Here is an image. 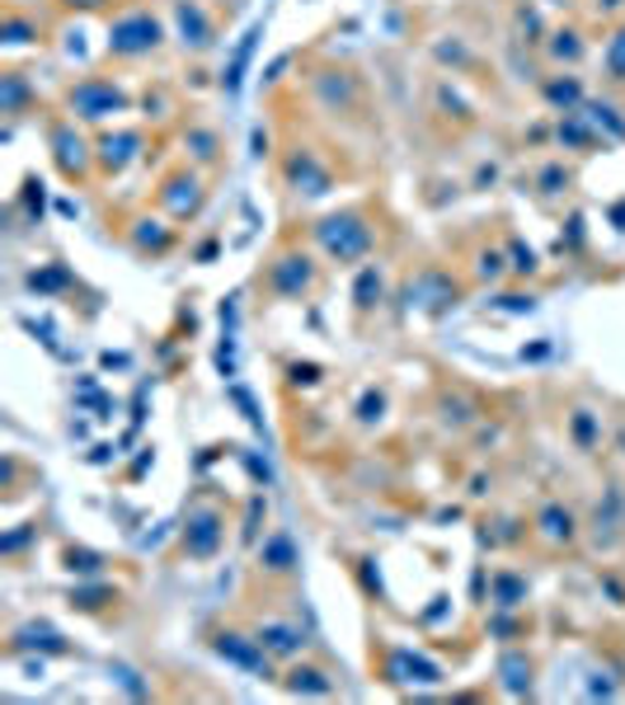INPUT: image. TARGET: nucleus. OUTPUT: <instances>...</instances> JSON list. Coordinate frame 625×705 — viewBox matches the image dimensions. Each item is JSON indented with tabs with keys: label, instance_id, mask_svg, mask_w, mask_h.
I'll use <instances>...</instances> for the list:
<instances>
[{
	"label": "nucleus",
	"instance_id": "nucleus-35",
	"mask_svg": "<svg viewBox=\"0 0 625 705\" xmlns=\"http://www.w3.org/2000/svg\"><path fill=\"white\" fill-rule=\"evenodd\" d=\"M621 452H625V433H621Z\"/></svg>",
	"mask_w": 625,
	"mask_h": 705
},
{
	"label": "nucleus",
	"instance_id": "nucleus-14",
	"mask_svg": "<svg viewBox=\"0 0 625 705\" xmlns=\"http://www.w3.org/2000/svg\"><path fill=\"white\" fill-rule=\"evenodd\" d=\"M254 640H259L264 650H268V658H291V654L306 650V640H301L297 625H283V621L259 625V631H254Z\"/></svg>",
	"mask_w": 625,
	"mask_h": 705
},
{
	"label": "nucleus",
	"instance_id": "nucleus-17",
	"mask_svg": "<svg viewBox=\"0 0 625 705\" xmlns=\"http://www.w3.org/2000/svg\"><path fill=\"white\" fill-rule=\"evenodd\" d=\"M291 564H297L291 537H287V532H273V537L264 541V551H259V570H268V574H287Z\"/></svg>",
	"mask_w": 625,
	"mask_h": 705
},
{
	"label": "nucleus",
	"instance_id": "nucleus-1",
	"mask_svg": "<svg viewBox=\"0 0 625 705\" xmlns=\"http://www.w3.org/2000/svg\"><path fill=\"white\" fill-rule=\"evenodd\" d=\"M316 245L325 249V259L358 264L377 249V231H372V222H367L362 207H339V212H329V217L316 222Z\"/></svg>",
	"mask_w": 625,
	"mask_h": 705
},
{
	"label": "nucleus",
	"instance_id": "nucleus-18",
	"mask_svg": "<svg viewBox=\"0 0 625 705\" xmlns=\"http://www.w3.org/2000/svg\"><path fill=\"white\" fill-rule=\"evenodd\" d=\"M499 673H503V687L513 692V696L532 692V658H526V654H503Z\"/></svg>",
	"mask_w": 625,
	"mask_h": 705
},
{
	"label": "nucleus",
	"instance_id": "nucleus-3",
	"mask_svg": "<svg viewBox=\"0 0 625 705\" xmlns=\"http://www.w3.org/2000/svg\"><path fill=\"white\" fill-rule=\"evenodd\" d=\"M127 90L113 85L109 75H85V81H75L66 90V109L71 117H81V123H109V117L127 113Z\"/></svg>",
	"mask_w": 625,
	"mask_h": 705
},
{
	"label": "nucleus",
	"instance_id": "nucleus-19",
	"mask_svg": "<svg viewBox=\"0 0 625 705\" xmlns=\"http://www.w3.org/2000/svg\"><path fill=\"white\" fill-rule=\"evenodd\" d=\"M545 52H551V62H578L583 52H588V43H583V33L578 29H555L551 33V43H545Z\"/></svg>",
	"mask_w": 625,
	"mask_h": 705
},
{
	"label": "nucleus",
	"instance_id": "nucleus-31",
	"mask_svg": "<svg viewBox=\"0 0 625 705\" xmlns=\"http://www.w3.org/2000/svg\"><path fill=\"white\" fill-rule=\"evenodd\" d=\"M513 273H536V254L522 249V245H513Z\"/></svg>",
	"mask_w": 625,
	"mask_h": 705
},
{
	"label": "nucleus",
	"instance_id": "nucleus-32",
	"mask_svg": "<svg viewBox=\"0 0 625 705\" xmlns=\"http://www.w3.org/2000/svg\"><path fill=\"white\" fill-rule=\"evenodd\" d=\"M381 405H386L381 396H367V400H362V423H372V419H381Z\"/></svg>",
	"mask_w": 625,
	"mask_h": 705
},
{
	"label": "nucleus",
	"instance_id": "nucleus-15",
	"mask_svg": "<svg viewBox=\"0 0 625 705\" xmlns=\"http://www.w3.org/2000/svg\"><path fill=\"white\" fill-rule=\"evenodd\" d=\"M541 94H545V104H551V109H560V113H574V109H583V104H588V100H583L578 75H551V81L541 85Z\"/></svg>",
	"mask_w": 625,
	"mask_h": 705
},
{
	"label": "nucleus",
	"instance_id": "nucleus-24",
	"mask_svg": "<svg viewBox=\"0 0 625 705\" xmlns=\"http://www.w3.org/2000/svg\"><path fill=\"white\" fill-rule=\"evenodd\" d=\"M536 184H541V198H560V193H570V170H564L560 161H551L536 174Z\"/></svg>",
	"mask_w": 625,
	"mask_h": 705
},
{
	"label": "nucleus",
	"instance_id": "nucleus-13",
	"mask_svg": "<svg viewBox=\"0 0 625 705\" xmlns=\"http://www.w3.org/2000/svg\"><path fill=\"white\" fill-rule=\"evenodd\" d=\"M536 527H541V537L551 541V545H570V541L578 537V518H574V508H564V503H555V499L541 508Z\"/></svg>",
	"mask_w": 625,
	"mask_h": 705
},
{
	"label": "nucleus",
	"instance_id": "nucleus-4",
	"mask_svg": "<svg viewBox=\"0 0 625 705\" xmlns=\"http://www.w3.org/2000/svg\"><path fill=\"white\" fill-rule=\"evenodd\" d=\"M259 287L268 292V297H278V302H301L306 292L316 287V259H310L306 249H283L278 259L264 268Z\"/></svg>",
	"mask_w": 625,
	"mask_h": 705
},
{
	"label": "nucleus",
	"instance_id": "nucleus-34",
	"mask_svg": "<svg viewBox=\"0 0 625 705\" xmlns=\"http://www.w3.org/2000/svg\"><path fill=\"white\" fill-rule=\"evenodd\" d=\"M621 6H625V0H593L597 14H612V10H621Z\"/></svg>",
	"mask_w": 625,
	"mask_h": 705
},
{
	"label": "nucleus",
	"instance_id": "nucleus-8",
	"mask_svg": "<svg viewBox=\"0 0 625 705\" xmlns=\"http://www.w3.org/2000/svg\"><path fill=\"white\" fill-rule=\"evenodd\" d=\"M222 541H226V518L207 503L193 508L188 522H184V555L188 560H212L222 551Z\"/></svg>",
	"mask_w": 625,
	"mask_h": 705
},
{
	"label": "nucleus",
	"instance_id": "nucleus-26",
	"mask_svg": "<svg viewBox=\"0 0 625 705\" xmlns=\"http://www.w3.org/2000/svg\"><path fill=\"white\" fill-rule=\"evenodd\" d=\"M188 151L198 155V161H217V151H222L217 132H207V127H193V132H188Z\"/></svg>",
	"mask_w": 625,
	"mask_h": 705
},
{
	"label": "nucleus",
	"instance_id": "nucleus-33",
	"mask_svg": "<svg viewBox=\"0 0 625 705\" xmlns=\"http://www.w3.org/2000/svg\"><path fill=\"white\" fill-rule=\"evenodd\" d=\"M62 10H100V6H109V0H57Z\"/></svg>",
	"mask_w": 625,
	"mask_h": 705
},
{
	"label": "nucleus",
	"instance_id": "nucleus-25",
	"mask_svg": "<svg viewBox=\"0 0 625 705\" xmlns=\"http://www.w3.org/2000/svg\"><path fill=\"white\" fill-rule=\"evenodd\" d=\"M583 109H588V123H593V127H607L612 136H625V117H616L612 104H597V100H593V104H583Z\"/></svg>",
	"mask_w": 625,
	"mask_h": 705
},
{
	"label": "nucleus",
	"instance_id": "nucleus-23",
	"mask_svg": "<svg viewBox=\"0 0 625 705\" xmlns=\"http://www.w3.org/2000/svg\"><path fill=\"white\" fill-rule=\"evenodd\" d=\"M560 142H570V146H578V151H593V146H597V136H593V127L583 123L578 113H564V123H560Z\"/></svg>",
	"mask_w": 625,
	"mask_h": 705
},
{
	"label": "nucleus",
	"instance_id": "nucleus-29",
	"mask_svg": "<svg viewBox=\"0 0 625 705\" xmlns=\"http://www.w3.org/2000/svg\"><path fill=\"white\" fill-rule=\"evenodd\" d=\"M480 278H490V283L503 278V254H499V249H484V254H480Z\"/></svg>",
	"mask_w": 625,
	"mask_h": 705
},
{
	"label": "nucleus",
	"instance_id": "nucleus-12",
	"mask_svg": "<svg viewBox=\"0 0 625 705\" xmlns=\"http://www.w3.org/2000/svg\"><path fill=\"white\" fill-rule=\"evenodd\" d=\"M212 650H217L222 658H230V663H240V668H249V673H268V650L259 640H249V635L222 631L217 640H212Z\"/></svg>",
	"mask_w": 625,
	"mask_h": 705
},
{
	"label": "nucleus",
	"instance_id": "nucleus-6",
	"mask_svg": "<svg viewBox=\"0 0 625 705\" xmlns=\"http://www.w3.org/2000/svg\"><path fill=\"white\" fill-rule=\"evenodd\" d=\"M283 180L291 193H301V198H325V193L335 188V174L320 165V155L310 146H291L283 155Z\"/></svg>",
	"mask_w": 625,
	"mask_h": 705
},
{
	"label": "nucleus",
	"instance_id": "nucleus-7",
	"mask_svg": "<svg viewBox=\"0 0 625 705\" xmlns=\"http://www.w3.org/2000/svg\"><path fill=\"white\" fill-rule=\"evenodd\" d=\"M155 198H161V207L170 212L174 222H188V217H198V212H203L207 188H203L198 174L184 165V170H170V174H165V180H161V193H155Z\"/></svg>",
	"mask_w": 625,
	"mask_h": 705
},
{
	"label": "nucleus",
	"instance_id": "nucleus-30",
	"mask_svg": "<svg viewBox=\"0 0 625 705\" xmlns=\"http://www.w3.org/2000/svg\"><path fill=\"white\" fill-rule=\"evenodd\" d=\"M66 560H71L66 570H81V574H94V570H100V555H90V551H71Z\"/></svg>",
	"mask_w": 625,
	"mask_h": 705
},
{
	"label": "nucleus",
	"instance_id": "nucleus-5",
	"mask_svg": "<svg viewBox=\"0 0 625 705\" xmlns=\"http://www.w3.org/2000/svg\"><path fill=\"white\" fill-rule=\"evenodd\" d=\"M48 146H52V165L62 170L66 184H85L90 170L100 165L94 161V146L75 132V117H57V123L48 127Z\"/></svg>",
	"mask_w": 625,
	"mask_h": 705
},
{
	"label": "nucleus",
	"instance_id": "nucleus-27",
	"mask_svg": "<svg viewBox=\"0 0 625 705\" xmlns=\"http://www.w3.org/2000/svg\"><path fill=\"white\" fill-rule=\"evenodd\" d=\"M607 71H612V81L625 85V24L612 33V43H607Z\"/></svg>",
	"mask_w": 625,
	"mask_h": 705
},
{
	"label": "nucleus",
	"instance_id": "nucleus-11",
	"mask_svg": "<svg viewBox=\"0 0 625 705\" xmlns=\"http://www.w3.org/2000/svg\"><path fill=\"white\" fill-rule=\"evenodd\" d=\"M316 90H320V100H325V109L329 113H354V109H362V81L354 71H320L316 75Z\"/></svg>",
	"mask_w": 625,
	"mask_h": 705
},
{
	"label": "nucleus",
	"instance_id": "nucleus-22",
	"mask_svg": "<svg viewBox=\"0 0 625 705\" xmlns=\"http://www.w3.org/2000/svg\"><path fill=\"white\" fill-rule=\"evenodd\" d=\"M570 438L583 447V452H593V447H597V415H593V409H574V415H570Z\"/></svg>",
	"mask_w": 625,
	"mask_h": 705
},
{
	"label": "nucleus",
	"instance_id": "nucleus-2",
	"mask_svg": "<svg viewBox=\"0 0 625 705\" xmlns=\"http://www.w3.org/2000/svg\"><path fill=\"white\" fill-rule=\"evenodd\" d=\"M104 48H109V57H119V62H136V57L161 52V48H165V24H161V14H151L146 6L113 14L109 43H104Z\"/></svg>",
	"mask_w": 625,
	"mask_h": 705
},
{
	"label": "nucleus",
	"instance_id": "nucleus-9",
	"mask_svg": "<svg viewBox=\"0 0 625 705\" xmlns=\"http://www.w3.org/2000/svg\"><path fill=\"white\" fill-rule=\"evenodd\" d=\"M142 146H146V136L136 132V127H119V132H104L100 142H94V161H100V174H123L136 155H142Z\"/></svg>",
	"mask_w": 625,
	"mask_h": 705
},
{
	"label": "nucleus",
	"instance_id": "nucleus-21",
	"mask_svg": "<svg viewBox=\"0 0 625 705\" xmlns=\"http://www.w3.org/2000/svg\"><path fill=\"white\" fill-rule=\"evenodd\" d=\"M381 292H386L381 268H362V273H358V287H354V306H358V316H367L372 306H381Z\"/></svg>",
	"mask_w": 625,
	"mask_h": 705
},
{
	"label": "nucleus",
	"instance_id": "nucleus-16",
	"mask_svg": "<svg viewBox=\"0 0 625 705\" xmlns=\"http://www.w3.org/2000/svg\"><path fill=\"white\" fill-rule=\"evenodd\" d=\"M132 245L142 254H165L174 245V231L155 217H142V222H132Z\"/></svg>",
	"mask_w": 625,
	"mask_h": 705
},
{
	"label": "nucleus",
	"instance_id": "nucleus-28",
	"mask_svg": "<svg viewBox=\"0 0 625 705\" xmlns=\"http://www.w3.org/2000/svg\"><path fill=\"white\" fill-rule=\"evenodd\" d=\"M494 588H499V606H518L526 597V583L513 574H494Z\"/></svg>",
	"mask_w": 625,
	"mask_h": 705
},
{
	"label": "nucleus",
	"instance_id": "nucleus-10",
	"mask_svg": "<svg viewBox=\"0 0 625 705\" xmlns=\"http://www.w3.org/2000/svg\"><path fill=\"white\" fill-rule=\"evenodd\" d=\"M170 14H174V29H180L184 52H207L212 43H217V24L207 19V10L198 6V0H174Z\"/></svg>",
	"mask_w": 625,
	"mask_h": 705
},
{
	"label": "nucleus",
	"instance_id": "nucleus-20",
	"mask_svg": "<svg viewBox=\"0 0 625 705\" xmlns=\"http://www.w3.org/2000/svg\"><path fill=\"white\" fill-rule=\"evenodd\" d=\"M287 692H297V696H329V692H335V682H329L320 668H291L287 673Z\"/></svg>",
	"mask_w": 625,
	"mask_h": 705
}]
</instances>
